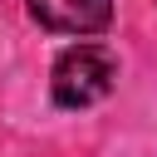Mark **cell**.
Here are the masks:
<instances>
[{
    "label": "cell",
    "instance_id": "cell-2",
    "mask_svg": "<svg viewBox=\"0 0 157 157\" xmlns=\"http://www.w3.org/2000/svg\"><path fill=\"white\" fill-rule=\"evenodd\" d=\"M25 5L54 34H103L113 20V0H25Z\"/></svg>",
    "mask_w": 157,
    "mask_h": 157
},
{
    "label": "cell",
    "instance_id": "cell-1",
    "mask_svg": "<svg viewBox=\"0 0 157 157\" xmlns=\"http://www.w3.org/2000/svg\"><path fill=\"white\" fill-rule=\"evenodd\" d=\"M118 83V59L108 44H74L54 59L49 74V93L59 108H93L113 93Z\"/></svg>",
    "mask_w": 157,
    "mask_h": 157
}]
</instances>
